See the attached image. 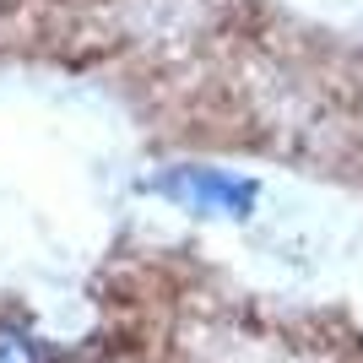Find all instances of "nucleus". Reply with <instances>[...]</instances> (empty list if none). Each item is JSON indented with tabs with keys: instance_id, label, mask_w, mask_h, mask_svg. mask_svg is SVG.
<instances>
[{
	"instance_id": "nucleus-1",
	"label": "nucleus",
	"mask_w": 363,
	"mask_h": 363,
	"mask_svg": "<svg viewBox=\"0 0 363 363\" xmlns=\"http://www.w3.org/2000/svg\"><path fill=\"white\" fill-rule=\"evenodd\" d=\"M0 363H55V352L22 325H0Z\"/></svg>"
}]
</instances>
